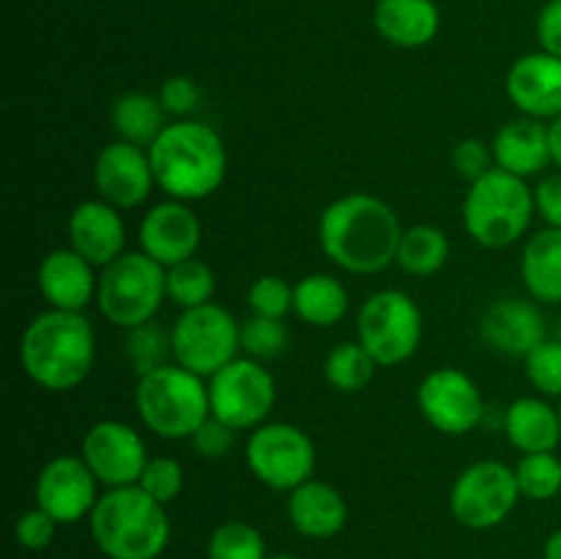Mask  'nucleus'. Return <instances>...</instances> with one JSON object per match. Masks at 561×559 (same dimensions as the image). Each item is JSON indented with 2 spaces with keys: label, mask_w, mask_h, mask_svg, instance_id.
<instances>
[{
  "label": "nucleus",
  "mask_w": 561,
  "mask_h": 559,
  "mask_svg": "<svg viewBox=\"0 0 561 559\" xmlns=\"http://www.w3.org/2000/svg\"><path fill=\"white\" fill-rule=\"evenodd\" d=\"M55 529H58V521L42 507H33L16 518L14 540L27 551H44L55 540Z\"/></svg>",
  "instance_id": "obj_41"
},
{
  "label": "nucleus",
  "mask_w": 561,
  "mask_h": 559,
  "mask_svg": "<svg viewBox=\"0 0 561 559\" xmlns=\"http://www.w3.org/2000/svg\"><path fill=\"white\" fill-rule=\"evenodd\" d=\"M482 340L491 345L496 354L504 356H526L548 338L546 318H542L540 307L520 296H510V299H496L480 321Z\"/></svg>",
  "instance_id": "obj_19"
},
{
  "label": "nucleus",
  "mask_w": 561,
  "mask_h": 559,
  "mask_svg": "<svg viewBox=\"0 0 561 559\" xmlns=\"http://www.w3.org/2000/svg\"><path fill=\"white\" fill-rule=\"evenodd\" d=\"M526 378L542 398L561 400V340L546 338L524 360Z\"/></svg>",
  "instance_id": "obj_36"
},
{
  "label": "nucleus",
  "mask_w": 561,
  "mask_h": 559,
  "mask_svg": "<svg viewBox=\"0 0 561 559\" xmlns=\"http://www.w3.org/2000/svg\"><path fill=\"white\" fill-rule=\"evenodd\" d=\"M520 497L531 502H548L561 493V458L557 453H529L520 455L515 464Z\"/></svg>",
  "instance_id": "obj_32"
},
{
  "label": "nucleus",
  "mask_w": 561,
  "mask_h": 559,
  "mask_svg": "<svg viewBox=\"0 0 561 559\" xmlns=\"http://www.w3.org/2000/svg\"><path fill=\"white\" fill-rule=\"evenodd\" d=\"M214 290H217V277L201 258H190L168 269V299L181 310L208 305L214 299Z\"/></svg>",
  "instance_id": "obj_31"
},
{
  "label": "nucleus",
  "mask_w": 561,
  "mask_h": 559,
  "mask_svg": "<svg viewBox=\"0 0 561 559\" xmlns=\"http://www.w3.org/2000/svg\"><path fill=\"white\" fill-rule=\"evenodd\" d=\"M520 499L515 466L502 460H477L466 466L449 491V510L455 521L469 529H493L504 524Z\"/></svg>",
  "instance_id": "obj_12"
},
{
  "label": "nucleus",
  "mask_w": 561,
  "mask_h": 559,
  "mask_svg": "<svg viewBox=\"0 0 561 559\" xmlns=\"http://www.w3.org/2000/svg\"><path fill=\"white\" fill-rule=\"evenodd\" d=\"M548 124V148H551V164L561 170V115L546 121Z\"/></svg>",
  "instance_id": "obj_45"
},
{
  "label": "nucleus",
  "mask_w": 561,
  "mask_h": 559,
  "mask_svg": "<svg viewBox=\"0 0 561 559\" xmlns=\"http://www.w3.org/2000/svg\"><path fill=\"white\" fill-rule=\"evenodd\" d=\"M504 436L524 455L557 453L561 444L559 409H553L548 398L524 395L504 409Z\"/></svg>",
  "instance_id": "obj_24"
},
{
  "label": "nucleus",
  "mask_w": 561,
  "mask_h": 559,
  "mask_svg": "<svg viewBox=\"0 0 561 559\" xmlns=\"http://www.w3.org/2000/svg\"><path fill=\"white\" fill-rule=\"evenodd\" d=\"M507 96L520 115L551 121L561 115V58L551 53H529L507 71Z\"/></svg>",
  "instance_id": "obj_18"
},
{
  "label": "nucleus",
  "mask_w": 561,
  "mask_h": 559,
  "mask_svg": "<svg viewBox=\"0 0 561 559\" xmlns=\"http://www.w3.org/2000/svg\"><path fill=\"white\" fill-rule=\"evenodd\" d=\"M453 168L460 179L469 184L480 181L482 175L491 173L496 168V157H493V146L477 140V137H466L453 148Z\"/></svg>",
  "instance_id": "obj_39"
},
{
  "label": "nucleus",
  "mask_w": 561,
  "mask_h": 559,
  "mask_svg": "<svg viewBox=\"0 0 561 559\" xmlns=\"http://www.w3.org/2000/svg\"><path fill=\"white\" fill-rule=\"evenodd\" d=\"M126 356L135 367L137 378L157 367L168 365V356H173V334L157 321H148L142 327L126 329Z\"/></svg>",
  "instance_id": "obj_34"
},
{
  "label": "nucleus",
  "mask_w": 561,
  "mask_h": 559,
  "mask_svg": "<svg viewBox=\"0 0 561 559\" xmlns=\"http://www.w3.org/2000/svg\"><path fill=\"white\" fill-rule=\"evenodd\" d=\"M93 184L99 197L118 212L142 206L157 186L148 148L126 140L107 142L93 162Z\"/></svg>",
  "instance_id": "obj_16"
},
{
  "label": "nucleus",
  "mask_w": 561,
  "mask_h": 559,
  "mask_svg": "<svg viewBox=\"0 0 561 559\" xmlns=\"http://www.w3.org/2000/svg\"><path fill=\"white\" fill-rule=\"evenodd\" d=\"M247 466L272 491H294L312 480L316 471V444L290 422H263L247 438Z\"/></svg>",
  "instance_id": "obj_11"
},
{
  "label": "nucleus",
  "mask_w": 561,
  "mask_h": 559,
  "mask_svg": "<svg viewBox=\"0 0 561 559\" xmlns=\"http://www.w3.org/2000/svg\"><path fill=\"white\" fill-rule=\"evenodd\" d=\"M88 521L107 559H159L170 543L168 510L140 486L107 488Z\"/></svg>",
  "instance_id": "obj_4"
},
{
  "label": "nucleus",
  "mask_w": 561,
  "mask_h": 559,
  "mask_svg": "<svg viewBox=\"0 0 561 559\" xmlns=\"http://www.w3.org/2000/svg\"><path fill=\"white\" fill-rule=\"evenodd\" d=\"M557 338H559V340H561V323H559V334H557Z\"/></svg>",
  "instance_id": "obj_49"
},
{
  "label": "nucleus",
  "mask_w": 561,
  "mask_h": 559,
  "mask_svg": "<svg viewBox=\"0 0 561 559\" xmlns=\"http://www.w3.org/2000/svg\"><path fill=\"white\" fill-rule=\"evenodd\" d=\"M96 334L82 312L44 310L25 327L20 362L25 376L47 392H69L93 370Z\"/></svg>",
  "instance_id": "obj_3"
},
{
  "label": "nucleus",
  "mask_w": 561,
  "mask_h": 559,
  "mask_svg": "<svg viewBox=\"0 0 561 559\" xmlns=\"http://www.w3.org/2000/svg\"><path fill=\"white\" fill-rule=\"evenodd\" d=\"M348 288L332 274H307L294 285V312L307 327L327 329L348 316Z\"/></svg>",
  "instance_id": "obj_27"
},
{
  "label": "nucleus",
  "mask_w": 561,
  "mask_h": 559,
  "mask_svg": "<svg viewBox=\"0 0 561 559\" xmlns=\"http://www.w3.org/2000/svg\"><path fill=\"white\" fill-rule=\"evenodd\" d=\"M164 107L159 102V96L142 91H129L124 96H118L113 102V118L115 132H118V140L135 142V146L148 148L159 137V132L164 129Z\"/></svg>",
  "instance_id": "obj_28"
},
{
  "label": "nucleus",
  "mask_w": 561,
  "mask_h": 559,
  "mask_svg": "<svg viewBox=\"0 0 561 559\" xmlns=\"http://www.w3.org/2000/svg\"><path fill=\"white\" fill-rule=\"evenodd\" d=\"M285 349H288V332L279 318L250 316L241 323V351L250 360H277Z\"/></svg>",
  "instance_id": "obj_35"
},
{
  "label": "nucleus",
  "mask_w": 561,
  "mask_h": 559,
  "mask_svg": "<svg viewBox=\"0 0 561 559\" xmlns=\"http://www.w3.org/2000/svg\"><path fill=\"white\" fill-rule=\"evenodd\" d=\"M137 239L148 258L170 269L197 255V247L203 241V225L190 203L168 197L148 208L140 230H137Z\"/></svg>",
  "instance_id": "obj_17"
},
{
  "label": "nucleus",
  "mask_w": 561,
  "mask_h": 559,
  "mask_svg": "<svg viewBox=\"0 0 561 559\" xmlns=\"http://www.w3.org/2000/svg\"><path fill=\"white\" fill-rule=\"evenodd\" d=\"M535 206L548 228L561 230V170L559 173H548L535 186Z\"/></svg>",
  "instance_id": "obj_43"
},
{
  "label": "nucleus",
  "mask_w": 561,
  "mask_h": 559,
  "mask_svg": "<svg viewBox=\"0 0 561 559\" xmlns=\"http://www.w3.org/2000/svg\"><path fill=\"white\" fill-rule=\"evenodd\" d=\"M373 22L389 44L416 49L438 36L442 14L433 0H378Z\"/></svg>",
  "instance_id": "obj_25"
},
{
  "label": "nucleus",
  "mask_w": 561,
  "mask_h": 559,
  "mask_svg": "<svg viewBox=\"0 0 561 559\" xmlns=\"http://www.w3.org/2000/svg\"><path fill=\"white\" fill-rule=\"evenodd\" d=\"M447 233L436 225H414L403 230V239L398 247V266L411 277H433L442 272L449 261Z\"/></svg>",
  "instance_id": "obj_29"
},
{
  "label": "nucleus",
  "mask_w": 561,
  "mask_h": 559,
  "mask_svg": "<svg viewBox=\"0 0 561 559\" xmlns=\"http://www.w3.org/2000/svg\"><path fill=\"white\" fill-rule=\"evenodd\" d=\"M164 299H168V269L142 250L124 252L99 274V312L121 329H135L153 321Z\"/></svg>",
  "instance_id": "obj_7"
},
{
  "label": "nucleus",
  "mask_w": 561,
  "mask_h": 559,
  "mask_svg": "<svg viewBox=\"0 0 561 559\" xmlns=\"http://www.w3.org/2000/svg\"><path fill=\"white\" fill-rule=\"evenodd\" d=\"M80 455L96 480L107 488L137 486L148 464L142 436L121 420H102L88 427Z\"/></svg>",
  "instance_id": "obj_14"
},
{
  "label": "nucleus",
  "mask_w": 561,
  "mask_h": 559,
  "mask_svg": "<svg viewBox=\"0 0 561 559\" xmlns=\"http://www.w3.org/2000/svg\"><path fill=\"white\" fill-rule=\"evenodd\" d=\"M69 247L96 269L110 266L126 252V225L115 206L96 197L82 201L69 214Z\"/></svg>",
  "instance_id": "obj_20"
},
{
  "label": "nucleus",
  "mask_w": 561,
  "mask_h": 559,
  "mask_svg": "<svg viewBox=\"0 0 561 559\" xmlns=\"http://www.w3.org/2000/svg\"><path fill=\"white\" fill-rule=\"evenodd\" d=\"M208 403L211 417L233 431H255L268 420L277 403V381L263 362L236 356L208 378Z\"/></svg>",
  "instance_id": "obj_10"
},
{
  "label": "nucleus",
  "mask_w": 561,
  "mask_h": 559,
  "mask_svg": "<svg viewBox=\"0 0 561 559\" xmlns=\"http://www.w3.org/2000/svg\"><path fill=\"white\" fill-rule=\"evenodd\" d=\"M559 422H561V400H559Z\"/></svg>",
  "instance_id": "obj_48"
},
{
  "label": "nucleus",
  "mask_w": 561,
  "mask_h": 559,
  "mask_svg": "<svg viewBox=\"0 0 561 559\" xmlns=\"http://www.w3.org/2000/svg\"><path fill=\"white\" fill-rule=\"evenodd\" d=\"M137 486H140L148 497L157 499L159 504L168 507V504L175 502V499L181 497V491H184V466L175 458H168V455L148 458Z\"/></svg>",
  "instance_id": "obj_37"
},
{
  "label": "nucleus",
  "mask_w": 561,
  "mask_h": 559,
  "mask_svg": "<svg viewBox=\"0 0 561 559\" xmlns=\"http://www.w3.org/2000/svg\"><path fill=\"white\" fill-rule=\"evenodd\" d=\"M403 225L387 201L351 192L323 208L318 241L334 266L351 274H378L398 261Z\"/></svg>",
  "instance_id": "obj_1"
},
{
  "label": "nucleus",
  "mask_w": 561,
  "mask_h": 559,
  "mask_svg": "<svg viewBox=\"0 0 561 559\" xmlns=\"http://www.w3.org/2000/svg\"><path fill=\"white\" fill-rule=\"evenodd\" d=\"M542 559H561V529L553 532L542 548Z\"/></svg>",
  "instance_id": "obj_46"
},
{
  "label": "nucleus",
  "mask_w": 561,
  "mask_h": 559,
  "mask_svg": "<svg viewBox=\"0 0 561 559\" xmlns=\"http://www.w3.org/2000/svg\"><path fill=\"white\" fill-rule=\"evenodd\" d=\"M356 340L378 367L403 365L422 343V310L405 290H376L356 312Z\"/></svg>",
  "instance_id": "obj_8"
},
{
  "label": "nucleus",
  "mask_w": 561,
  "mask_h": 559,
  "mask_svg": "<svg viewBox=\"0 0 561 559\" xmlns=\"http://www.w3.org/2000/svg\"><path fill=\"white\" fill-rule=\"evenodd\" d=\"M288 518L301 537L329 540L340 535L348 521V504L334 486L323 480H307L288 497Z\"/></svg>",
  "instance_id": "obj_22"
},
{
  "label": "nucleus",
  "mask_w": 561,
  "mask_h": 559,
  "mask_svg": "<svg viewBox=\"0 0 561 559\" xmlns=\"http://www.w3.org/2000/svg\"><path fill=\"white\" fill-rule=\"evenodd\" d=\"M491 146L493 157H496V168L520 175V179L540 175L551 164L548 124L546 121L529 118V115H520V118L504 124L496 132Z\"/></svg>",
  "instance_id": "obj_23"
},
{
  "label": "nucleus",
  "mask_w": 561,
  "mask_h": 559,
  "mask_svg": "<svg viewBox=\"0 0 561 559\" xmlns=\"http://www.w3.org/2000/svg\"><path fill=\"white\" fill-rule=\"evenodd\" d=\"M537 42L542 53L561 58V0H548L537 16Z\"/></svg>",
  "instance_id": "obj_44"
},
{
  "label": "nucleus",
  "mask_w": 561,
  "mask_h": 559,
  "mask_svg": "<svg viewBox=\"0 0 561 559\" xmlns=\"http://www.w3.org/2000/svg\"><path fill=\"white\" fill-rule=\"evenodd\" d=\"M520 277L535 301H561V230L546 228L531 236L520 255Z\"/></svg>",
  "instance_id": "obj_26"
},
{
  "label": "nucleus",
  "mask_w": 561,
  "mask_h": 559,
  "mask_svg": "<svg viewBox=\"0 0 561 559\" xmlns=\"http://www.w3.org/2000/svg\"><path fill=\"white\" fill-rule=\"evenodd\" d=\"M157 186L173 201H206L228 175V151L214 126L175 118L148 146Z\"/></svg>",
  "instance_id": "obj_2"
},
{
  "label": "nucleus",
  "mask_w": 561,
  "mask_h": 559,
  "mask_svg": "<svg viewBox=\"0 0 561 559\" xmlns=\"http://www.w3.org/2000/svg\"><path fill=\"white\" fill-rule=\"evenodd\" d=\"M135 406L142 425L159 438H192L211 417L206 378L175 362L137 378Z\"/></svg>",
  "instance_id": "obj_6"
},
{
  "label": "nucleus",
  "mask_w": 561,
  "mask_h": 559,
  "mask_svg": "<svg viewBox=\"0 0 561 559\" xmlns=\"http://www.w3.org/2000/svg\"><path fill=\"white\" fill-rule=\"evenodd\" d=\"M201 96L203 93L197 82L186 75L168 77L159 88V102H162L164 113L175 115V118H190L201 104Z\"/></svg>",
  "instance_id": "obj_40"
},
{
  "label": "nucleus",
  "mask_w": 561,
  "mask_h": 559,
  "mask_svg": "<svg viewBox=\"0 0 561 559\" xmlns=\"http://www.w3.org/2000/svg\"><path fill=\"white\" fill-rule=\"evenodd\" d=\"M535 214V190L502 168L469 184L463 197L466 233L488 250H504L524 239Z\"/></svg>",
  "instance_id": "obj_5"
},
{
  "label": "nucleus",
  "mask_w": 561,
  "mask_h": 559,
  "mask_svg": "<svg viewBox=\"0 0 561 559\" xmlns=\"http://www.w3.org/2000/svg\"><path fill=\"white\" fill-rule=\"evenodd\" d=\"M268 559H299V557H294V554H277V557H268Z\"/></svg>",
  "instance_id": "obj_47"
},
{
  "label": "nucleus",
  "mask_w": 561,
  "mask_h": 559,
  "mask_svg": "<svg viewBox=\"0 0 561 559\" xmlns=\"http://www.w3.org/2000/svg\"><path fill=\"white\" fill-rule=\"evenodd\" d=\"M378 362L373 360L370 351L356 340V343H337L327 354L323 362V373H327V381L332 384L337 392H359L376 376Z\"/></svg>",
  "instance_id": "obj_30"
},
{
  "label": "nucleus",
  "mask_w": 561,
  "mask_h": 559,
  "mask_svg": "<svg viewBox=\"0 0 561 559\" xmlns=\"http://www.w3.org/2000/svg\"><path fill=\"white\" fill-rule=\"evenodd\" d=\"M236 433L230 425H225L222 420H217V417H208L206 422H203L201 427L195 431V436L190 438L192 447H195L197 455H203L206 460H217V458H225V455H230V449H233L236 444Z\"/></svg>",
  "instance_id": "obj_42"
},
{
  "label": "nucleus",
  "mask_w": 561,
  "mask_h": 559,
  "mask_svg": "<svg viewBox=\"0 0 561 559\" xmlns=\"http://www.w3.org/2000/svg\"><path fill=\"white\" fill-rule=\"evenodd\" d=\"M208 559H268L261 529L247 521H225L211 532Z\"/></svg>",
  "instance_id": "obj_33"
},
{
  "label": "nucleus",
  "mask_w": 561,
  "mask_h": 559,
  "mask_svg": "<svg viewBox=\"0 0 561 559\" xmlns=\"http://www.w3.org/2000/svg\"><path fill=\"white\" fill-rule=\"evenodd\" d=\"M96 475L88 469L82 455H55L38 471L33 499L36 507L53 515L58 524H77L96 507Z\"/></svg>",
  "instance_id": "obj_15"
},
{
  "label": "nucleus",
  "mask_w": 561,
  "mask_h": 559,
  "mask_svg": "<svg viewBox=\"0 0 561 559\" xmlns=\"http://www.w3.org/2000/svg\"><path fill=\"white\" fill-rule=\"evenodd\" d=\"M38 290L49 301L53 310L82 312L96 299L99 274L93 263H88L71 247H60L44 255L38 263Z\"/></svg>",
  "instance_id": "obj_21"
},
{
  "label": "nucleus",
  "mask_w": 561,
  "mask_h": 559,
  "mask_svg": "<svg viewBox=\"0 0 561 559\" xmlns=\"http://www.w3.org/2000/svg\"><path fill=\"white\" fill-rule=\"evenodd\" d=\"M170 334H173L175 365L203 378H211L214 373L222 370L241 351V323L236 321L233 312L214 301L181 310Z\"/></svg>",
  "instance_id": "obj_9"
},
{
  "label": "nucleus",
  "mask_w": 561,
  "mask_h": 559,
  "mask_svg": "<svg viewBox=\"0 0 561 559\" xmlns=\"http://www.w3.org/2000/svg\"><path fill=\"white\" fill-rule=\"evenodd\" d=\"M422 417L447 436L471 433L485 417V400L469 373L458 367H436L422 378L416 389Z\"/></svg>",
  "instance_id": "obj_13"
},
{
  "label": "nucleus",
  "mask_w": 561,
  "mask_h": 559,
  "mask_svg": "<svg viewBox=\"0 0 561 559\" xmlns=\"http://www.w3.org/2000/svg\"><path fill=\"white\" fill-rule=\"evenodd\" d=\"M247 305H250L252 316L283 321L294 310V288L277 274H263L247 290Z\"/></svg>",
  "instance_id": "obj_38"
}]
</instances>
